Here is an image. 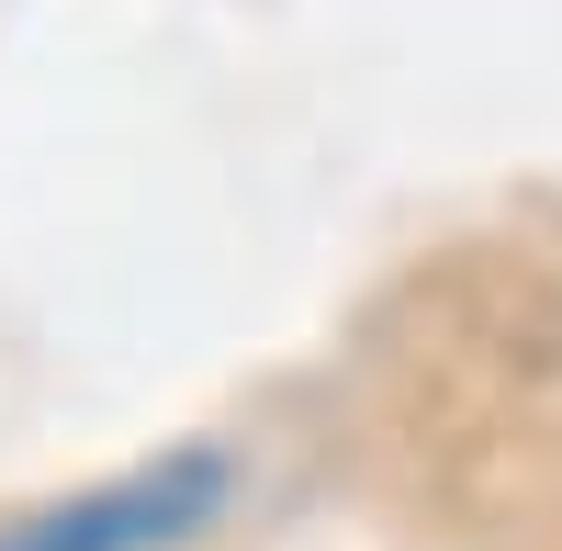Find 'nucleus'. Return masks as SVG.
I'll return each mask as SVG.
<instances>
[{"label": "nucleus", "instance_id": "f257e3e1", "mask_svg": "<svg viewBox=\"0 0 562 551\" xmlns=\"http://www.w3.org/2000/svg\"><path fill=\"white\" fill-rule=\"evenodd\" d=\"M225 507V450H169L147 473H113L90 495L0 518V551H169Z\"/></svg>", "mask_w": 562, "mask_h": 551}]
</instances>
